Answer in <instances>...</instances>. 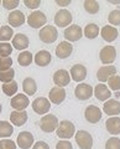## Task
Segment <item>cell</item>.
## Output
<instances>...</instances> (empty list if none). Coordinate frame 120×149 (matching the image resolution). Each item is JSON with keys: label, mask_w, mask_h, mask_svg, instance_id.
Instances as JSON below:
<instances>
[{"label": "cell", "mask_w": 120, "mask_h": 149, "mask_svg": "<svg viewBox=\"0 0 120 149\" xmlns=\"http://www.w3.org/2000/svg\"><path fill=\"white\" fill-rule=\"evenodd\" d=\"M56 134L61 139H70L76 134V127L71 120H61L56 129Z\"/></svg>", "instance_id": "6da1fadb"}, {"label": "cell", "mask_w": 120, "mask_h": 149, "mask_svg": "<svg viewBox=\"0 0 120 149\" xmlns=\"http://www.w3.org/2000/svg\"><path fill=\"white\" fill-rule=\"evenodd\" d=\"M39 37H40V40L45 44H52L57 40L58 31H57L56 27L52 26V25H46L40 30Z\"/></svg>", "instance_id": "7a4b0ae2"}, {"label": "cell", "mask_w": 120, "mask_h": 149, "mask_svg": "<svg viewBox=\"0 0 120 149\" xmlns=\"http://www.w3.org/2000/svg\"><path fill=\"white\" fill-rule=\"evenodd\" d=\"M58 127V119L53 114H45L40 120V128L45 133H51Z\"/></svg>", "instance_id": "3957f363"}, {"label": "cell", "mask_w": 120, "mask_h": 149, "mask_svg": "<svg viewBox=\"0 0 120 149\" xmlns=\"http://www.w3.org/2000/svg\"><path fill=\"white\" fill-rule=\"evenodd\" d=\"M74 138L81 149H92L93 147V137L87 130H78L74 134Z\"/></svg>", "instance_id": "277c9868"}, {"label": "cell", "mask_w": 120, "mask_h": 149, "mask_svg": "<svg viewBox=\"0 0 120 149\" xmlns=\"http://www.w3.org/2000/svg\"><path fill=\"white\" fill-rule=\"evenodd\" d=\"M47 22V17H46V15L40 11V10H36L34 13H31L29 17H27V24H29L32 29H42L43 25Z\"/></svg>", "instance_id": "5b68a950"}, {"label": "cell", "mask_w": 120, "mask_h": 149, "mask_svg": "<svg viewBox=\"0 0 120 149\" xmlns=\"http://www.w3.org/2000/svg\"><path fill=\"white\" fill-rule=\"evenodd\" d=\"M99 58L101 63L104 65L113 63L115 61V58H117V50H115L114 46H110V45L104 46L99 52Z\"/></svg>", "instance_id": "8992f818"}, {"label": "cell", "mask_w": 120, "mask_h": 149, "mask_svg": "<svg viewBox=\"0 0 120 149\" xmlns=\"http://www.w3.org/2000/svg\"><path fill=\"white\" fill-rule=\"evenodd\" d=\"M74 95H76V97L78 100L87 101L94 95V90H93V87H92L89 83H81V85H78L76 87Z\"/></svg>", "instance_id": "52a82bcc"}, {"label": "cell", "mask_w": 120, "mask_h": 149, "mask_svg": "<svg viewBox=\"0 0 120 149\" xmlns=\"http://www.w3.org/2000/svg\"><path fill=\"white\" fill-rule=\"evenodd\" d=\"M72 20H73V16L71 11L66 10V9L57 11V14L54 15V24L59 27H67L68 25H71Z\"/></svg>", "instance_id": "ba28073f"}, {"label": "cell", "mask_w": 120, "mask_h": 149, "mask_svg": "<svg viewBox=\"0 0 120 149\" xmlns=\"http://www.w3.org/2000/svg\"><path fill=\"white\" fill-rule=\"evenodd\" d=\"M114 74H117V67L112 66V65H107V66H101L98 71H97V78L100 83L108 82V80Z\"/></svg>", "instance_id": "9c48e42d"}, {"label": "cell", "mask_w": 120, "mask_h": 149, "mask_svg": "<svg viewBox=\"0 0 120 149\" xmlns=\"http://www.w3.org/2000/svg\"><path fill=\"white\" fill-rule=\"evenodd\" d=\"M51 108V102L45 97H39L32 102V109L37 114H47Z\"/></svg>", "instance_id": "30bf717a"}, {"label": "cell", "mask_w": 120, "mask_h": 149, "mask_svg": "<svg viewBox=\"0 0 120 149\" xmlns=\"http://www.w3.org/2000/svg\"><path fill=\"white\" fill-rule=\"evenodd\" d=\"M53 82L57 87L63 88L71 82V74L67 70H57L53 73Z\"/></svg>", "instance_id": "8fae6325"}, {"label": "cell", "mask_w": 120, "mask_h": 149, "mask_svg": "<svg viewBox=\"0 0 120 149\" xmlns=\"http://www.w3.org/2000/svg\"><path fill=\"white\" fill-rule=\"evenodd\" d=\"M63 35L68 42H74V41H78L83 36V30L81 29L79 25H71L64 30Z\"/></svg>", "instance_id": "7c38bea8"}, {"label": "cell", "mask_w": 120, "mask_h": 149, "mask_svg": "<svg viewBox=\"0 0 120 149\" xmlns=\"http://www.w3.org/2000/svg\"><path fill=\"white\" fill-rule=\"evenodd\" d=\"M66 100V90L61 87L54 86L51 88L48 93V101L52 102L53 104H61L62 102Z\"/></svg>", "instance_id": "4fadbf2b"}, {"label": "cell", "mask_w": 120, "mask_h": 149, "mask_svg": "<svg viewBox=\"0 0 120 149\" xmlns=\"http://www.w3.org/2000/svg\"><path fill=\"white\" fill-rule=\"evenodd\" d=\"M10 104L15 111H25L26 107L30 104V101H29V97L26 95L20 93V95H15L12 97Z\"/></svg>", "instance_id": "5bb4252c"}, {"label": "cell", "mask_w": 120, "mask_h": 149, "mask_svg": "<svg viewBox=\"0 0 120 149\" xmlns=\"http://www.w3.org/2000/svg\"><path fill=\"white\" fill-rule=\"evenodd\" d=\"M84 117L89 123H98L101 119V111L97 106H88L84 111Z\"/></svg>", "instance_id": "9a60e30c"}, {"label": "cell", "mask_w": 120, "mask_h": 149, "mask_svg": "<svg viewBox=\"0 0 120 149\" xmlns=\"http://www.w3.org/2000/svg\"><path fill=\"white\" fill-rule=\"evenodd\" d=\"M87 77V68L81 63L73 65L71 68V78L74 82H82Z\"/></svg>", "instance_id": "2e32d148"}, {"label": "cell", "mask_w": 120, "mask_h": 149, "mask_svg": "<svg viewBox=\"0 0 120 149\" xmlns=\"http://www.w3.org/2000/svg\"><path fill=\"white\" fill-rule=\"evenodd\" d=\"M25 20V14L21 10H12L8 16V22L11 25V27H19L24 25Z\"/></svg>", "instance_id": "e0dca14e"}, {"label": "cell", "mask_w": 120, "mask_h": 149, "mask_svg": "<svg viewBox=\"0 0 120 149\" xmlns=\"http://www.w3.org/2000/svg\"><path fill=\"white\" fill-rule=\"evenodd\" d=\"M100 35L103 37L104 41H107V42H113V41H115L118 39L119 32H118L117 27H114L112 25H105V26L101 27Z\"/></svg>", "instance_id": "ac0fdd59"}, {"label": "cell", "mask_w": 120, "mask_h": 149, "mask_svg": "<svg viewBox=\"0 0 120 149\" xmlns=\"http://www.w3.org/2000/svg\"><path fill=\"white\" fill-rule=\"evenodd\" d=\"M17 146L21 149H29L31 148V146H34V136L30 132H21L19 136H17Z\"/></svg>", "instance_id": "d6986e66"}, {"label": "cell", "mask_w": 120, "mask_h": 149, "mask_svg": "<svg viewBox=\"0 0 120 149\" xmlns=\"http://www.w3.org/2000/svg\"><path fill=\"white\" fill-rule=\"evenodd\" d=\"M72 51H73V46L71 45V42H68V41H61L56 47V55L58 58L63 60V58L70 57Z\"/></svg>", "instance_id": "ffe728a7"}, {"label": "cell", "mask_w": 120, "mask_h": 149, "mask_svg": "<svg viewBox=\"0 0 120 149\" xmlns=\"http://www.w3.org/2000/svg\"><path fill=\"white\" fill-rule=\"evenodd\" d=\"M103 111L105 114L115 117L117 114L120 113V102L117 100H108L103 106Z\"/></svg>", "instance_id": "44dd1931"}, {"label": "cell", "mask_w": 120, "mask_h": 149, "mask_svg": "<svg viewBox=\"0 0 120 149\" xmlns=\"http://www.w3.org/2000/svg\"><path fill=\"white\" fill-rule=\"evenodd\" d=\"M30 45L29 37L24 34H16L12 37V47L16 50H26Z\"/></svg>", "instance_id": "7402d4cb"}, {"label": "cell", "mask_w": 120, "mask_h": 149, "mask_svg": "<svg viewBox=\"0 0 120 149\" xmlns=\"http://www.w3.org/2000/svg\"><path fill=\"white\" fill-rule=\"evenodd\" d=\"M52 61V56L47 50H41L35 55V62L40 67H45L51 63Z\"/></svg>", "instance_id": "603a6c76"}, {"label": "cell", "mask_w": 120, "mask_h": 149, "mask_svg": "<svg viewBox=\"0 0 120 149\" xmlns=\"http://www.w3.org/2000/svg\"><path fill=\"white\" fill-rule=\"evenodd\" d=\"M10 120L11 124L21 127L27 122V113L26 111H14L10 114Z\"/></svg>", "instance_id": "cb8c5ba5"}, {"label": "cell", "mask_w": 120, "mask_h": 149, "mask_svg": "<svg viewBox=\"0 0 120 149\" xmlns=\"http://www.w3.org/2000/svg\"><path fill=\"white\" fill-rule=\"evenodd\" d=\"M94 96L98 101H105L107 102L110 98L112 93H110V90L105 85L99 83V85H97L95 88H94Z\"/></svg>", "instance_id": "d4e9b609"}, {"label": "cell", "mask_w": 120, "mask_h": 149, "mask_svg": "<svg viewBox=\"0 0 120 149\" xmlns=\"http://www.w3.org/2000/svg\"><path fill=\"white\" fill-rule=\"evenodd\" d=\"M105 127L110 134H120V118L119 117H109L105 122Z\"/></svg>", "instance_id": "484cf974"}, {"label": "cell", "mask_w": 120, "mask_h": 149, "mask_svg": "<svg viewBox=\"0 0 120 149\" xmlns=\"http://www.w3.org/2000/svg\"><path fill=\"white\" fill-rule=\"evenodd\" d=\"M22 90L26 95L32 96L35 95L36 91H37V85H36V81L31 77H26L24 81H22Z\"/></svg>", "instance_id": "4316f807"}, {"label": "cell", "mask_w": 120, "mask_h": 149, "mask_svg": "<svg viewBox=\"0 0 120 149\" xmlns=\"http://www.w3.org/2000/svg\"><path fill=\"white\" fill-rule=\"evenodd\" d=\"M12 133H14L12 124L6 122V120H1V122H0V138L8 139L9 137L12 136Z\"/></svg>", "instance_id": "83f0119b"}, {"label": "cell", "mask_w": 120, "mask_h": 149, "mask_svg": "<svg viewBox=\"0 0 120 149\" xmlns=\"http://www.w3.org/2000/svg\"><path fill=\"white\" fill-rule=\"evenodd\" d=\"M83 35H84L87 39H95L97 36L99 35V26L92 22V24H88L84 27V31H83Z\"/></svg>", "instance_id": "f1b7e54d"}, {"label": "cell", "mask_w": 120, "mask_h": 149, "mask_svg": "<svg viewBox=\"0 0 120 149\" xmlns=\"http://www.w3.org/2000/svg\"><path fill=\"white\" fill-rule=\"evenodd\" d=\"M11 37H14V30L11 26L4 25L0 27V42H8L11 40Z\"/></svg>", "instance_id": "f546056e"}, {"label": "cell", "mask_w": 120, "mask_h": 149, "mask_svg": "<svg viewBox=\"0 0 120 149\" xmlns=\"http://www.w3.org/2000/svg\"><path fill=\"white\" fill-rule=\"evenodd\" d=\"M3 88V92L5 93L6 96H15L17 93V90H19V86H17V82L15 81H11L9 83H4V85L1 86Z\"/></svg>", "instance_id": "4dcf8cb0"}, {"label": "cell", "mask_w": 120, "mask_h": 149, "mask_svg": "<svg viewBox=\"0 0 120 149\" xmlns=\"http://www.w3.org/2000/svg\"><path fill=\"white\" fill-rule=\"evenodd\" d=\"M32 54L30 52V51H22V52L17 56V62H19L20 66H29V65H31L32 62Z\"/></svg>", "instance_id": "1f68e13d"}, {"label": "cell", "mask_w": 120, "mask_h": 149, "mask_svg": "<svg viewBox=\"0 0 120 149\" xmlns=\"http://www.w3.org/2000/svg\"><path fill=\"white\" fill-rule=\"evenodd\" d=\"M83 6H84L86 11L89 14H97L99 11V3L94 1V0H86L83 3Z\"/></svg>", "instance_id": "d6a6232c"}, {"label": "cell", "mask_w": 120, "mask_h": 149, "mask_svg": "<svg viewBox=\"0 0 120 149\" xmlns=\"http://www.w3.org/2000/svg\"><path fill=\"white\" fill-rule=\"evenodd\" d=\"M14 76H15V71H14L12 67L10 70H6V71H0V81L4 83L14 81Z\"/></svg>", "instance_id": "836d02e7"}, {"label": "cell", "mask_w": 120, "mask_h": 149, "mask_svg": "<svg viewBox=\"0 0 120 149\" xmlns=\"http://www.w3.org/2000/svg\"><path fill=\"white\" fill-rule=\"evenodd\" d=\"M108 88L112 91H119L120 90V76L114 74L108 80Z\"/></svg>", "instance_id": "e575fe53"}, {"label": "cell", "mask_w": 120, "mask_h": 149, "mask_svg": "<svg viewBox=\"0 0 120 149\" xmlns=\"http://www.w3.org/2000/svg\"><path fill=\"white\" fill-rule=\"evenodd\" d=\"M12 52V46L9 42H0V56L3 57H10Z\"/></svg>", "instance_id": "d590c367"}, {"label": "cell", "mask_w": 120, "mask_h": 149, "mask_svg": "<svg viewBox=\"0 0 120 149\" xmlns=\"http://www.w3.org/2000/svg\"><path fill=\"white\" fill-rule=\"evenodd\" d=\"M108 21L110 25H120V10H113L109 13Z\"/></svg>", "instance_id": "8d00e7d4"}, {"label": "cell", "mask_w": 120, "mask_h": 149, "mask_svg": "<svg viewBox=\"0 0 120 149\" xmlns=\"http://www.w3.org/2000/svg\"><path fill=\"white\" fill-rule=\"evenodd\" d=\"M105 149H120V139L118 137L109 138L105 143Z\"/></svg>", "instance_id": "74e56055"}, {"label": "cell", "mask_w": 120, "mask_h": 149, "mask_svg": "<svg viewBox=\"0 0 120 149\" xmlns=\"http://www.w3.org/2000/svg\"><path fill=\"white\" fill-rule=\"evenodd\" d=\"M11 65H12V58L11 57H3V56H0V71L10 70Z\"/></svg>", "instance_id": "f35d334b"}, {"label": "cell", "mask_w": 120, "mask_h": 149, "mask_svg": "<svg viewBox=\"0 0 120 149\" xmlns=\"http://www.w3.org/2000/svg\"><path fill=\"white\" fill-rule=\"evenodd\" d=\"M3 6L6 9V10H12V9H16L17 5L20 4L19 0H3L1 1Z\"/></svg>", "instance_id": "ab89813d"}, {"label": "cell", "mask_w": 120, "mask_h": 149, "mask_svg": "<svg viewBox=\"0 0 120 149\" xmlns=\"http://www.w3.org/2000/svg\"><path fill=\"white\" fill-rule=\"evenodd\" d=\"M0 149H16V144L11 139H3L0 141Z\"/></svg>", "instance_id": "60d3db41"}, {"label": "cell", "mask_w": 120, "mask_h": 149, "mask_svg": "<svg viewBox=\"0 0 120 149\" xmlns=\"http://www.w3.org/2000/svg\"><path fill=\"white\" fill-rule=\"evenodd\" d=\"M24 4L29 9H37L41 5V1L40 0H24Z\"/></svg>", "instance_id": "b9f144b4"}, {"label": "cell", "mask_w": 120, "mask_h": 149, "mask_svg": "<svg viewBox=\"0 0 120 149\" xmlns=\"http://www.w3.org/2000/svg\"><path fill=\"white\" fill-rule=\"evenodd\" d=\"M56 149H73L71 142L68 141H59L56 144Z\"/></svg>", "instance_id": "7bdbcfd3"}, {"label": "cell", "mask_w": 120, "mask_h": 149, "mask_svg": "<svg viewBox=\"0 0 120 149\" xmlns=\"http://www.w3.org/2000/svg\"><path fill=\"white\" fill-rule=\"evenodd\" d=\"M32 149H50V146L46 142H43V141H39L37 143L34 144Z\"/></svg>", "instance_id": "ee69618b"}, {"label": "cell", "mask_w": 120, "mask_h": 149, "mask_svg": "<svg viewBox=\"0 0 120 149\" xmlns=\"http://www.w3.org/2000/svg\"><path fill=\"white\" fill-rule=\"evenodd\" d=\"M56 4H58L59 6H66V5H70V4H71V0H67V1H61V0H57Z\"/></svg>", "instance_id": "f6af8a7d"}, {"label": "cell", "mask_w": 120, "mask_h": 149, "mask_svg": "<svg viewBox=\"0 0 120 149\" xmlns=\"http://www.w3.org/2000/svg\"><path fill=\"white\" fill-rule=\"evenodd\" d=\"M1 111H3V106H1V103H0V113H1Z\"/></svg>", "instance_id": "bcb514c9"}, {"label": "cell", "mask_w": 120, "mask_h": 149, "mask_svg": "<svg viewBox=\"0 0 120 149\" xmlns=\"http://www.w3.org/2000/svg\"><path fill=\"white\" fill-rule=\"evenodd\" d=\"M0 5H1V0H0Z\"/></svg>", "instance_id": "7dc6e473"}]
</instances>
